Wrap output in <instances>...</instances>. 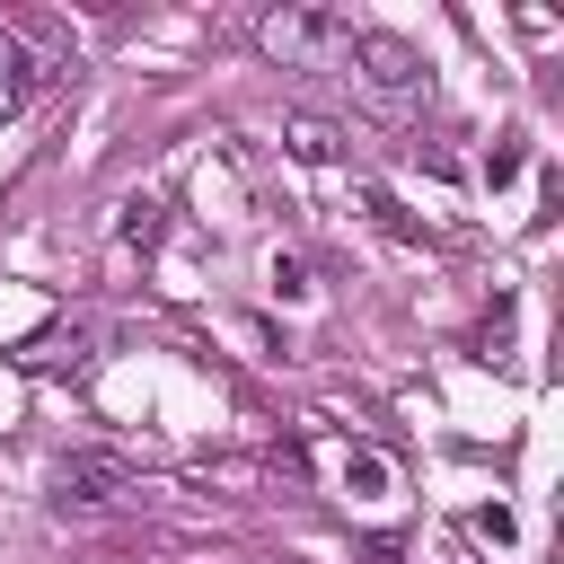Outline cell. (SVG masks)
<instances>
[{
	"label": "cell",
	"instance_id": "6da1fadb",
	"mask_svg": "<svg viewBox=\"0 0 564 564\" xmlns=\"http://www.w3.org/2000/svg\"><path fill=\"white\" fill-rule=\"evenodd\" d=\"M344 62L361 70V88H370L379 106H423V88H432L423 53H414V44H397V35H379V26H352Z\"/></svg>",
	"mask_w": 564,
	"mask_h": 564
},
{
	"label": "cell",
	"instance_id": "7a4b0ae2",
	"mask_svg": "<svg viewBox=\"0 0 564 564\" xmlns=\"http://www.w3.org/2000/svg\"><path fill=\"white\" fill-rule=\"evenodd\" d=\"M344 44H352V26H344L335 9H273V18H264V53H273L282 70H335Z\"/></svg>",
	"mask_w": 564,
	"mask_h": 564
},
{
	"label": "cell",
	"instance_id": "3957f363",
	"mask_svg": "<svg viewBox=\"0 0 564 564\" xmlns=\"http://www.w3.org/2000/svg\"><path fill=\"white\" fill-rule=\"evenodd\" d=\"M123 494H132V458H115V449H62L53 458L62 511H97V502H123Z\"/></svg>",
	"mask_w": 564,
	"mask_h": 564
},
{
	"label": "cell",
	"instance_id": "277c9868",
	"mask_svg": "<svg viewBox=\"0 0 564 564\" xmlns=\"http://www.w3.org/2000/svg\"><path fill=\"white\" fill-rule=\"evenodd\" d=\"M282 141H291L300 159H335V123H317V115H291V123H282Z\"/></svg>",
	"mask_w": 564,
	"mask_h": 564
},
{
	"label": "cell",
	"instance_id": "5b68a950",
	"mask_svg": "<svg viewBox=\"0 0 564 564\" xmlns=\"http://www.w3.org/2000/svg\"><path fill=\"white\" fill-rule=\"evenodd\" d=\"M344 485L352 494H388V458L379 449H344Z\"/></svg>",
	"mask_w": 564,
	"mask_h": 564
},
{
	"label": "cell",
	"instance_id": "8992f818",
	"mask_svg": "<svg viewBox=\"0 0 564 564\" xmlns=\"http://www.w3.org/2000/svg\"><path fill=\"white\" fill-rule=\"evenodd\" d=\"M115 229H123V238H132V247H150V238H159V194H132V203H123V220H115Z\"/></svg>",
	"mask_w": 564,
	"mask_h": 564
},
{
	"label": "cell",
	"instance_id": "52a82bcc",
	"mask_svg": "<svg viewBox=\"0 0 564 564\" xmlns=\"http://www.w3.org/2000/svg\"><path fill=\"white\" fill-rule=\"evenodd\" d=\"M361 212H370V220H379V229H388V238H405V247H423V229H414V220H405V212H397V203H388V194H379V185H370V194H361Z\"/></svg>",
	"mask_w": 564,
	"mask_h": 564
},
{
	"label": "cell",
	"instance_id": "ba28073f",
	"mask_svg": "<svg viewBox=\"0 0 564 564\" xmlns=\"http://www.w3.org/2000/svg\"><path fill=\"white\" fill-rule=\"evenodd\" d=\"M520 159H529V150H520L511 132H502V141L485 150V185H511V176H520Z\"/></svg>",
	"mask_w": 564,
	"mask_h": 564
},
{
	"label": "cell",
	"instance_id": "9c48e42d",
	"mask_svg": "<svg viewBox=\"0 0 564 564\" xmlns=\"http://www.w3.org/2000/svg\"><path fill=\"white\" fill-rule=\"evenodd\" d=\"M264 282H273L282 300H300V291H308V264H300V256H273V273H264Z\"/></svg>",
	"mask_w": 564,
	"mask_h": 564
},
{
	"label": "cell",
	"instance_id": "30bf717a",
	"mask_svg": "<svg viewBox=\"0 0 564 564\" xmlns=\"http://www.w3.org/2000/svg\"><path fill=\"white\" fill-rule=\"evenodd\" d=\"M476 529H485V538H494V546H511V529H520V520H511V511H502V502H494V511H476Z\"/></svg>",
	"mask_w": 564,
	"mask_h": 564
}]
</instances>
